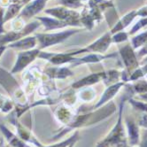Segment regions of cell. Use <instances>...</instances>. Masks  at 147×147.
I'll return each mask as SVG.
<instances>
[{"instance_id":"1","label":"cell","mask_w":147,"mask_h":147,"mask_svg":"<svg viewBox=\"0 0 147 147\" xmlns=\"http://www.w3.org/2000/svg\"><path fill=\"white\" fill-rule=\"evenodd\" d=\"M115 111H116V107H115L114 103L110 101L109 103L104 105L103 107L96 109L93 112L84 113L78 114V115L76 114L73 121L70 122V124L66 126L65 129L61 130L60 134H58L55 136V139L64 136L66 133L69 132L70 130L74 129L88 127V126L98 123L105 119H107V117H109L110 115L114 113Z\"/></svg>"},{"instance_id":"2","label":"cell","mask_w":147,"mask_h":147,"mask_svg":"<svg viewBox=\"0 0 147 147\" xmlns=\"http://www.w3.org/2000/svg\"><path fill=\"white\" fill-rule=\"evenodd\" d=\"M0 85L8 93L9 98L16 104L15 106L29 107L25 90L19 85L13 74L2 67H0Z\"/></svg>"},{"instance_id":"3","label":"cell","mask_w":147,"mask_h":147,"mask_svg":"<svg viewBox=\"0 0 147 147\" xmlns=\"http://www.w3.org/2000/svg\"><path fill=\"white\" fill-rule=\"evenodd\" d=\"M126 100H127V98L124 97L120 103L117 123L115 124L113 129L107 135V138L98 144L97 147H129L127 144V136H126L122 125V112Z\"/></svg>"},{"instance_id":"4","label":"cell","mask_w":147,"mask_h":147,"mask_svg":"<svg viewBox=\"0 0 147 147\" xmlns=\"http://www.w3.org/2000/svg\"><path fill=\"white\" fill-rule=\"evenodd\" d=\"M82 31V28H72L60 31L55 33H36L35 36L37 38L38 49L44 50L50 46H53L59 44L63 43L64 41L68 39L73 35H76Z\"/></svg>"},{"instance_id":"5","label":"cell","mask_w":147,"mask_h":147,"mask_svg":"<svg viewBox=\"0 0 147 147\" xmlns=\"http://www.w3.org/2000/svg\"><path fill=\"white\" fill-rule=\"evenodd\" d=\"M112 44H113L112 34L110 31H107V33H105L102 36H100L96 41H94L93 43H91L88 46L82 48V49L69 50V51H67L66 52H67L68 54L74 57H76L77 55L82 54V53H85V52H88V53L104 54L105 52L108 50V48L110 47Z\"/></svg>"},{"instance_id":"6","label":"cell","mask_w":147,"mask_h":147,"mask_svg":"<svg viewBox=\"0 0 147 147\" xmlns=\"http://www.w3.org/2000/svg\"><path fill=\"white\" fill-rule=\"evenodd\" d=\"M45 13L51 17H54L62 22H67L69 27H82L80 22L81 14L76 10H71L65 6H56L53 8H49L45 10Z\"/></svg>"},{"instance_id":"7","label":"cell","mask_w":147,"mask_h":147,"mask_svg":"<svg viewBox=\"0 0 147 147\" xmlns=\"http://www.w3.org/2000/svg\"><path fill=\"white\" fill-rule=\"evenodd\" d=\"M119 54L121 57L125 67V71L130 76L131 74L139 67V60L130 43L118 45Z\"/></svg>"},{"instance_id":"8","label":"cell","mask_w":147,"mask_h":147,"mask_svg":"<svg viewBox=\"0 0 147 147\" xmlns=\"http://www.w3.org/2000/svg\"><path fill=\"white\" fill-rule=\"evenodd\" d=\"M42 23L39 20H34L28 23L23 29L20 31H9V32H5L3 35H0V45H8L9 44H12L13 42H16L23 37L28 36L31 33H33L36 29H37Z\"/></svg>"},{"instance_id":"9","label":"cell","mask_w":147,"mask_h":147,"mask_svg":"<svg viewBox=\"0 0 147 147\" xmlns=\"http://www.w3.org/2000/svg\"><path fill=\"white\" fill-rule=\"evenodd\" d=\"M8 121H9V122H11L13 125L15 126L17 136L22 140H23L25 143H27L28 144H33L36 147H43L44 146V144H42L35 138L29 129H28L24 125H22L19 121V119L16 117V115L13 111L12 113H10L9 116H8Z\"/></svg>"},{"instance_id":"10","label":"cell","mask_w":147,"mask_h":147,"mask_svg":"<svg viewBox=\"0 0 147 147\" xmlns=\"http://www.w3.org/2000/svg\"><path fill=\"white\" fill-rule=\"evenodd\" d=\"M41 50L33 49L29 51H20L17 55V59L15 64L11 70L12 74H17L26 69L31 63L34 62L36 58H38V55L40 53Z\"/></svg>"},{"instance_id":"11","label":"cell","mask_w":147,"mask_h":147,"mask_svg":"<svg viewBox=\"0 0 147 147\" xmlns=\"http://www.w3.org/2000/svg\"><path fill=\"white\" fill-rule=\"evenodd\" d=\"M38 59H45L54 66H61L65 64H71L76 57L71 56L67 52H48L40 51Z\"/></svg>"},{"instance_id":"12","label":"cell","mask_w":147,"mask_h":147,"mask_svg":"<svg viewBox=\"0 0 147 147\" xmlns=\"http://www.w3.org/2000/svg\"><path fill=\"white\" fill-rule=\"evenodd\" d=\"M46 5L45 0H32L27 4L19 14V17L23 19L25 22L27 20L35 17L37 13L42 12Z\"/></svg>"},{"instance_id":"13","label":"cell","mask_w":147,"mask_h":147,"mask_svg":"<svg viewBox=\"0 0 147 147\" xmlns=\"http://www.w3.org/2000/svg\"><path fill=\"white\" fill-rule=\"evenodd\" d=\"M117 57V53H110V54H100V53H89L86 56H83L82 58H77L76 57L75 60H74L70 67H74L79 65L82 64H97V63L103 61L105 59H113Z\"/></svg>"},{"instance_id":"14","label":"cell","mask_w":147,"mask_h":147,"mask_svg":"<svg viewBox=\"0 0 147 147\" xmlns=\"http://www.w3.org/2000/svg\"><path fill=\"white\" fill-rule=\"evenodd\" d=\"M125 84H126V82H119L114 83L113 85L108 86L106 89V90L104 91V93L102 94L99 101L94 106V109H98V108L103 107L104 105H106L108 102H110L114 98V96L120 91V90L123 86H125Z\"/></svg>"},{"instance_id":"15","label":"cell","mask_w":147,"mask_h":147,"mask_svg":"<svg viewBox=\"0 0 147 147\" xmlns=\"http://www.w3.org/2000/svg\"><path fill=\"white\" fill-rule=\"evenodd\" d=\"M105 74L106 71H101L98 73H93L91 75H89L85 77L80 79L79 81H76L72 84V89L73 90H77V89H82L84 87H89L93 84L99 82L100 81H103L105 77Z\"/></svg>"},{"instance_id":"16","label":"cell","mask_w":147,"mask_h":147,"mask_svg":"<svg viewBox=\"0 0 147 147\" xmlns=\"http://www.w3.org/2000/svg\"><path fill=\"white\" fill-rule=\"evenodd\" d=\"M44 74L51 80H62L73 76L74 72L67 67H50L45 69Z\"/></svg>"},{"instance_id":"17","label":"cell","mask_w":147,"mask_h":147,"mask_svg":"<svg viewBox=\"0 0 147 147\" xmlns=\"http://www.w3.org/2000/svg\"><path fill=\"white\" fill-rule=\"evenodd\" d=\"M37 45V38L36 36H26L22 39H20L16 42H13L12 44H9L7 48H12L18 51H29L33 50Z\"/></svg>"},{"instance_id":"18","label":"cell","mask_w":147,"mask_h":147,"mask_svg":"<svg viewBox=\"0 0 147 147\" xmlns=\"http://www.w3.org/2000/svg\"><path fill=\"white\" fill-rule=\"evenodd\" d=\"M136 16H138L136 15V10H131L130 12L127 13L123 17L119 19L116 23H115V25L111 28V34L113 35L117 32H120V31L124 30L126 28L130 25V23H132V22Z\"/></svg>"},{"instance_id":"19","label":"cell","mask_w":147,"mask_h":147,"mask_svg":"<svg viewBox=\"0 0 147 147\" xmlns=\"http://www.w3.org/2000/svg\"><path fill=\"white\" fill-rule=\"evenodd\" d=\"M0 130L5 136V138L7 141L8 145L12 147H31L29 144L20 139L17 135L13 134L11 130H9L5 125L0 124Z\"/></svg>"},{"instance_id":"20","label":"cell","mask_w":147,"mask_h":147,"mask_svg":"<svg viewBox=\"0 0 147 147\" xmlns=\"http://www.w3.org/2000/svg\"><path fill=\"white\" fill-rule=\"evenodd\" d=\"M36 20H39L44 25L45 31H50V30H55V29H61L69 27V25L65 22L59 20L54 17H36Z\"/></svg>"},{"instance_id":"21","label":"cell","mask_w":147,"mask_h":147,"mask_svg":"<svg viewBox=\"0 0 147 147\" xmlns=\"http://www.w3.org/2000/svg\"><path fill=\"white\" fill-rule=\"evenodd\" d=\"M54 113L58 121L66 126L70 124V122L73 121L74 117H75V115H76L75 112L72 111L71 108L68 106H66V105L59 106L55 110Z\"/></svg>"},{"instance_id":"22","label":"cell","mask_w":147,"mask_h":147,"mask_svg":"<svg viewBox=\"0 0 147 147\" xmlns=\"http://www.w3.org/2000/svg\"><path fill=\"white\" fill-rule=\"evenodd\" d=\"M126 125L128 129L129 142L130 146H135L139 144V128L133 120L126 119Z\"/></svg>"},{"instance_id":"23","label":"cell","mask_w":147,"mask_h":147,"mask_svg":"<svg viewBox=\"0 0 147 147\" xmlns=\"http://www.w3.org/2000/svg\"><path fill=\"white\" fill-rule=\"evenodd\" d=\"M147 75V56H144L141 61H139V67L136 69L129 76L130 82H136L138 80H140L142 78H144Z\"/></svg>"},{"instance_id":"24","label":"cell","mask_w":147,"mask_h":147,"mask_svg":"<svg viewBox=\"0 0 147 147\" xmlns=\"http://www.w3.org/2000/svg\"><path fill=\"white\" fill-rule=\"evenodd\" d=\"M103 82L105 83V85H107V87L114 84V83H116V82H122L121 81V72H120L118 70H115V69H111V70L106 71Z\"/></svg>"},{"instance_id":"25","label":"cell","mask_w":147,"mask_h":147,"mask_svg":"<svg viewBox=\"0 0 147 147\" xmlns=\"http://www.w3.org/2000/svg\"><path fill=\"white\" fill-rule=\"evenodd\" d=\"M22 7H24L22 5L20 4H13L12 3L8 7L7 10L5 13V17H4V22H6L10 20H13L16 17L19 16V14L20 13L22 10Z\"/></svg>"},{"instance_id":"26","label":"cell","mask_w":147,"mask_h":147,"mask_svg":"<svg viewBox=\"0 0 147 147\" xmlns=\"http://www.w3.org/2000/svg\"><path fill=\"white\" fill-rule=\"evenodd\" d=\"M15 105L11 98L0 94V112L3 113H10L14 110Z\"/></svg>"},{"instance_id":"27","label":"cell","mask_w":147,"mask_h":147,"mask_svg":"<svg viewBox=\"0 0 147 147\" xmlns=\"http://www.w3.org/2000/svg\"><path fill=\"white\" fill-rule=\"evenodd\" d=\"M81 90L78 92V98L83 102H90L93 100L96 97V91L91 87H84L80 89Z\"/></svg>"},{"instance_id":"28","label":"cell","mask_w":147,"mask_h":147,"mask_svg":"<svg viewBox=\"0 0 147 147\" xmlns=\"http://www.w3.org/2000/svg\"><path fill=\"white\" fill-rule=\"evenodd\" d=\"M130 44L134 50H136L145 45L147 44V30L136 36H134L131 39Z\"/></svg>"},{"instance_id":"29","label":"cell","mask_w":147,"mask_h":147,"mask_svg":"<svg viewBox=\"0 0 147 147\" xmlns=\"http://www.w3.org/2000/svg\"><path fill=\"white\" fill-rule=\"evenodd\" d=\"M79 139V131L76 130L75 133H74L69 138L62 141V142H59V143H57V144H51V145H44L43 147H67L68 145H70L72 143H75L76 142L77 140Z\"/></svg>"},{"instance_id":"30","label":"cell","mask_w":147,"mask_h":147,"mask_svg":"<svg viewBox=\"0 0 147 147\" xmlns=\"http://www.w3.org/2000/svg\"><path fill=\"white\" fill-rule=\"evenodd\" d=\"M60 5L71 10H78L83 7V2L82 0H60Z\"/></svg>"},{"instance_id":"31","label":"cell","mask_w":147,"mask_h":147,"mask_svg":"<svg viewBox=\"0 0 147 147\" xmlns=\"http://www.w3.org/2000/svg\"><path fill=\"white\" fill-rule=\"evenodd\" d=\"M129 33L125 32V31H120L113 35H112V42L113 44L116 45H121L123 44L125 42H127L129 40Z\"/></svg>"},{"instance_id":"32","label":"cell","mask_w":147,"mask_h":147,"mask_svg":"<svg viewBox=\"0 0 147 147\" xmlns=\"http://www.w3.org/2000/svg\"><path fill=\"white\" fill-rule=\"evenodd\" d=\"M145 26H147V17L141 18L138 22H136V24L132 27L130 31L128 33H129V36H133V35H135L136 32H138V31H139L140 29H142Z\"/></svg>"},{"instance_id":"33","label":"cell","mask_w":147,"mask_h":147,"mask_svg":"<svg viewBox=\"0 0 147 147\" xmlns=\"http://www.w3.org/2000/svg\"><path fill=\"white\" fill-rule=\"evenodd\" d=\"M129 102L132 105V107L138 111H142L145 113H147V102H141V101H138L134 98H129Z\"/></svg>"},{"instance_id":"34","label":"cell","mask_w":147,"mask_h":147,"mask_svg":"<svg viewBox=\"0 0 147 147\" xmlns=\"http://www.w3.org/2000/svg\"><path fill=\"white\" fill-rule=\"evenodd\" d=\"M25 24V20L23 19H22L20 17H16L13 19V22H12V30L13 31H20L22 29H23V28Z\"/></svg>"},{"instance_id":"35","label":"cell","mask_w":147,"mask_h":147,"mask_svg":"<svg viewBox=\"0 0 147 147\" xmlns=\"http://www.w3.org/2000/svg\"><path fill=\"white\" fill-rule=\"evenodd\" d=\"M4 17H5V9L3 6L0 5V35H3L5 33V30L4 28Z\"/></svg>"},{"instance_id":"36","label":"cell","mask_w":147,"mask_h":147,"mask_svg":"<svg viewBox=\"0 0 147 147\" xmlns=\"http://www.w3.org/2000/svg\"><path fill=\"white\" fill-rule=\"evenodd\" d=\"M138 125L143 128H144V129H147V113H144L142 115L140 120H139Z\"/></svg>"},{"instance_id":"37","label":"cell","mask_w":147,"mask_h":147,"mask_svg":"<svg viewBox=\"0 0 147 147\" xmlns=\"http://www.w3.org/2000/svg\"><path fill=\"white\" fill-rule=\"evenodd\" d=\"M136 56H138V59H141L144 56H147V44L141 48V50L138 52V53H136Z\"/></svg>"},{"instance_id":"38","label":"cell","mask_w":147,"mask_h":147,"mask_svg":"<svg viewBox=\"0 0 147 147\" xmlns=\"http://www.w3.org/2000/svg\"><path fill=\"white\" fill-rule=\"evenodd\" d=\"M139 147H147V129H146L145 132L144 133L142 141L139 144Z\"/></svg>"},{"instance_id":"39","label":"cell","mask_w":147,"mask_h":147,"mask_svg":"<svg viewBox=\"0 0 147 147\" xmlns=\"http://www.w3.org/2000/svg\"><path fill=\"white\" fill-rule=\"evenodd\" d=\"M30 1H32V0H12V3H13V4H20V5H22L24 6L27 4H28Z\"/></svg>"},{"instance_id":"40","label":"cell","mask_w":147,"mask_h":147,"mask_svg":"<svg viewBox=\"0 0 147 147\" xmlns=\"http://www.w3.org/2000/svg\"><path fill=\"white\" fill-rule=\"evenodd\" d=\"M12 4V0H0V5L5 7V6H9Z\"/></svg>"},{"instance_id":"41","label":"cell","mask_w":147,"mask_h":147,"mask_svg":"<svg viewBox=\"0 0 147 147\" xmlns=\"http://www.w3.org/2000/svg\"><path fill=\"white\" fill-rule=\"evenodd\" d=\"M7 48L6 45H0V58H1L2 54L4 53V51H5V49Z\"/></svg>"},{"instance_id":"42","label":"cell","mask_w":147,"mask_h":147,"mask_svg":"<svg viewBox=\"0 0 147 147\" xmlns=\"http://www.w3.org/2000/svg\"><path fill=\"white\" fill-rule=\"evenodd\" d=\"M0 147H6V145H5V143L3 140H0Z\"/></svg>"},{"instance_id":"43","label":"cell","mask_w":147,"mask_h":147,"mask_svg":"<svg viewBox=\"0 0 147 147\" xmlns=\"http://www.w3.org/2000/svg\"><path fill=\"white\" fill-rule=\"evenodd\" d=\"M82 2H88L89 0H82Z\"/></svg>"},{"instance_id":"44","label":"cell","mask_w":147,"mask_h":147,"mask_svg":"<svg viewBox=\"0 0 147 147\" xmlns=\"http://www.w3.org/2000/svg\"><path fill=\"white\" fill-rule=\"evenodd\" d=\"M6 147H12V146H10V145H8V144H7V145H6Z\"/></svg>"},{"instance_id":"45","label":"cell","mask_w":147,"mask_h":147,"mask_svg":"<svg viewBox=\"0 0 147 147\" xmlns=\"http://www.w3.org/2000/svg\"><path fill=\"white\" fill-rule=\"evenodd\" d=\"M45 1H46V2H47V1H48V0H45Z\"/></svg>"},{"instance_id":"46","label":"cell","mask_w":147,"mask_h":147,"mask_svg":"<svg viewBox=\"0 0 147 147\" xmlns=\"http://www.w3.org/2000/svg\"><path fill=\"white\" fill-rule=\"evenodd\" d=\"M110 1H113V0H110Z\"/></svg>"}]
</instances>
